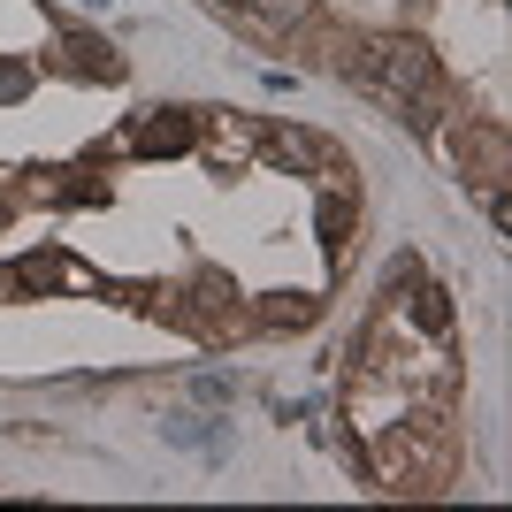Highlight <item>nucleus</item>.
I'll return each mask as SVG.
<instances>
[{
  "instance_id": "8",
  "label": "nucleus",
  "mask_w": 512,
  "mask_h": 512,
  "mask_svg": "<svg viewBox=\"0 0 512 512\" xmlns=\"http://www.w3.org/2000/svg\"><path fill=\"white\" fill-rule=\"evenodd\" d=\"M352 222H360V207H352V199H344L337 184H329V192H321V237H329V245H337V237L352 230Z\"/></svg>"
},
{
  "instance_id": "10",
  "label": "nucleus",
  "mask_w": 512,
  "mask_h": 512,
  "mask_svg": "<svg viewBox=\"0 0 512 512\" xmlns=\"http://www.w3.org/2000/svg\"><path fill=\"white\" fill-rule=\"evenodd\" d=\"M222 8H245V0H222Z\"/></svg>"
},
{
  "instance_id": "9",
  "label": "nucleus",
  "mask_w": 512,
  "mask_h": 512,
  "mask_svg": "<svg viewBox=\"0 0 512 512\" xmlns=\"http://www.w3.org/2000/svg\"><path fill=\"white\" fill-rule=\"evenodd\" d=\"M0 230H8V199H0Z\"/></svg>"
},
{
  "instance_id": "3",
  "label": "nucleus",
  "mask_w": 512,
  "mask_h": 512,
  "mask_svg": "<svg viewBox=\"0 0 512 512\" xmlns=\"http://www.w3.org/2000/svg\"><path fill=\"white\" fill-rule=\"evenodd\" d=\"M192 138H199L192 115H146V123H138V153H184Z\"/></svg>"
},
{
  "instance_id": "7",
  "label": "nucleus",
  "mask_w": 512,
  "mask_h": 512,
  "mask_svg": "<svg viewBox=\"0 0 512 512\" xmlns=\"http://www.w3.org/2000/svg\"><path fill=\"white\" fill-rule=\"evenodd\" d=\"M260 321H268V329H306V321H314V299H291V291H268V299H260Z\"/></svg>"
},
{
  "instance_id": "2",
  "label": "nucleus",
  "mask_w": 512,
  "mask_h": 512,
  "mask_svg": "<svg viewBox=\"0 0 512 512\" xmlns=\"http://www.w3.org/2000/svg\"><path fill=\"white\" fill-rule=\"evenodd\" d=\"M268 153H276L283 169H321V176H337V153L321 146L314 130H276V138H268Z\"/></svg>"
},
{
  "instance_id": "6",
  "label": "nucleus",
  "mask_w": 512,
  "mask_h": 512,
  "mask_svg": "<svg viewBox=\"0 0 512 512\" xmlns=\"http://www.w3.org/2000/svg\"><path fill=\"white\" fill-rule=\"evenodd\" d=\"M245 16H253L260 31H291V23L314 16V0H245Z\"/></svg>"
},
{
  "instance_id": "1",
  "label": "nucleus",
  "mask_w": 512,
  "mask_h": 512,
  "mask_svg": "<svg viewBox=\"0 0 512 512\" xmlns=\"http://www.w3.org/2000/svg\"><path fill=\"white\" fill-rule=\"evenodd\" d=\"M344 69H360L383 100H421V92H436V54H428L421 39H398V31L344 46Z\"/></svg>"
},
{
  "instance_id": "4",
  "label": "nucleus",
  "mask_w": 512,
  "mask_h": 512,
  "mask_svg": "<svg viewBox=\"0 0 512 512\" xmlns=\"http://www.w3.org/2000/svg\"><path fill=\"white\" fill-rule=\"evenodd\" d=\"M398 321H406V329H428V344H451V299L436 291V283H428L421 299H406V314H398Z\"/></svg>"
},
{
  "instance_id": "5",
  "label": "nucleus",
  "mask_w": 512,
  "mask_h": 512,
  "mask_svg": "<svg viewBox=\"0 0 512 512\" xmlns=\"http://www.w3.org/2000/svg\"><path fill=\"white\" fill-rule=\"evenodd\" d=\"M253 146H260V138L245 123H230V115H214V123H207V153H214V161H245Z\"/></svg>"
}]
</instances>
